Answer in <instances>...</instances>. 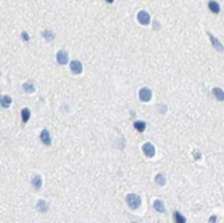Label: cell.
<instances>
[{"instance_id":"cell-1","label":"cell","mask_w":224,"mask_h":223,"mask_svg":"<svg viewBox=\"0 0 224 223\" xmlns=\"http://www.w3.org/2000/svg\"><path fill=\"white\" fill-rule=\"evenodd\" d=\"M126 203H127V206H129L130 208L136 210V208H138V207L141 206V199H140L138 195L129 194V195H126Z\"/></svg>"},{"instance_id":"cell-2","label":"cell","mask_w":224,"mask_h":223,"mask_svg":"<svg viewBox=\"0 0 224 223\" xmlns=\"http://www.w3.org/2000/svg\"><path fill=\"white\" fill-rule=\"evenodd\" d=\"M137 19H138V22L141 24H149L150 23V15L148 14L146 11H140L138 14H137Z\"/></svg>"},{"instance_id":"cell-3","label":"cell","mask_w":224,"mask_h":223,"mask_svg":"<svg viewBox=\"0 0 224 223\" xmlns=\"http://www.w3.org/2000/svg\"><path fill=\"white\" fill-rule=\"evenodd\" d=\"M142 152H144L145 156L153 157L154 156V152H156V149H154V147L150 144V142H145V144L142 145Z\"/></svg>"},{"instance_id":"cell-4","label":"cell","mask_w":224,"mask_h":223,"mask_svg":"<svg viewBox=\"0 0 224 223\" xmlns=\"http://www.w3.org/2000/svg\"><path fill=\"white\" fill-rule=\"evenodd\" d=\"M150 98H152L150 89L144 88V89H141V90H140V100H141V101L148 102V101H150Z\"/></svg>"},{"instance_id":"cell-5","label":"cell","mask_w":224,"mask_h":223,"mask_svg":"<svg viewBox=\"0 0 224 223\" xmlns=\"http://www.w3.org/2000/svg\"><path fill=\"white\" fill-rule=\"evenodd\" d=\"M57 61H58L59 65H66L67 62H68V55H67V52L63 51V50H59V51L57 52Z\"/></svg>"},{"instance_id":"cell-6","label":"cell","mask_w":224,"mask_h":223,"mask_svg":"<svg viewBox=\"0 0 224 223\" xmlns=\"http://www.w3.org/2000/svg\"><path fill=\"white\" fill-rule=\"evenodd\" d=\"M70 69H71V73L74 74H81L82 73V63H81L79 61H73L70 63Z\"/></svg>"},{"instance_id":"cell-7","label":"cell","mask_w":224,"mask_h":223,"mask_svg":"<svg viewBox=\"0 0 224 223\" xmlns=\"http://www.w3.org/2000/svg\"><path fill=\"white\" fill-rule=\"evenodd\" d=\"M40 140H42V142L46 145L51 144V137H50V132L47 129H43L42 131V133H40Z\"/></svg>"},{"instance_id":"cell-8","label":"cell","mask_w":224,"mask_h":223,"mask_svg":"<svg viewBox=\"0 0 224 223\" xmlns=\"http://www.w3.org/2000/svg\"><path fill=\"white\" fill-rule=\"evenodd\" d=\"M11 97L10 95H0V106L2 108H8L11 105Z\"/></svg>"},{"instance_id":"cell-9","label":"cell","mask_w":224,"mask_h":223,"mask_svg":"<svg viewBox=\"0 0 224 223\" xmlns=\"http://www.w3.org/2000/svg\"><path fill=\"white\" fill-rule=\"evenodd\" d=\"M208 36H209V39H211V42H212V45H213V47L216 48L217 51H223V45L220 43L219 41H217L216 38L212 35V34H208Z\"/></svg>"},{"instance_id":"cell-10","label":"cell","mask_w":224,"mask_h":223,"mask_svg":"<svg viewBox=\"0 0 224 223\" xmlns=\"http://www.w3.org/2000/svg\"><path fill=\"white\" fill-rule=\"evenodd\" d=\"M208 7H209V10L215 12V14H219V11H220V5L217 4L215 0H211L209 3H208Z\"/></svg>"},{"instance_id":"cell-11","label":"cell","mask_w":224,"mask_h":223,"mask_svg":"<svg viewBox=\"0 0 224 223\" xmlns=\"http://www.w3.org/2000/svg\"><path fill=\"white\" fill-rule=\"evenodd\" d=\"M36 208H38V211L40 212H46L48 208V204L44 202V200H39L38 203H36Z\"/></svg>"},{"instance_id":"cell-12","label":"cell","mask_w":224,"mask_h":223,"mask_svg":"<svg viewBox=\"0 0 224 223\" xmlns=\"http://www.w3.org/2000/svg\"><path fill=\"white\" fill-rule=\"evenodd\" d=\"M153 207H154V210L158 211V212H164V211H165V206H164V203L161 202V200H154Z\"/></svg>"},{"instance_id":"cell-13","label":"cell","mask_w":224,"mask_h":223,"mask_svg":"<svg viewBox=\"0 0 224 223\" xmlns=\"http://www.w3.org/2000/svg\"><path fill=\"white\" fill-rule=\"evenodd\" d=\"M23 90L26 93H32V92H35V86H34L32 82H24L23 83Z\"/></svg>"},{"instance_id":"cell-14","label":"cell","mask_w":224,"mask_h":223,"mask_svg":"<svg viewBox=\"0 0 224 223\" xmlns=\"http://www.w3.org/2000/svg\"><path fill=\"white\" fill-rule=\"evenodd\" d=\"M212 93H213V95H215V97H216L219 101H223V100H224L223 90H222V89H220V88H215L213 90H212Z\"/></svg>"},{"instance_id":"cell-15","label":"cell","mask_w":224,"mask_h":223,"mask_svg":"<svg viewBox=\"0 0 224 223\" xmlns=\"http://www.w3.org/2000/svg\"><path fill=\"white\" fill-rule=\"evenodd\" d=\"M154 180H156V183L158 185H165L166 184V178L163 175V173H158L156 178H154Z\"/></svg>"},{"instance_id":"cell-16","label":"cell","mask_w":224,"mask_h":223,"mask_svg":"<svg viewBox=\"0 0 224 223\" xmlns=\"http://www.w3.org/2000/svg\"><path fill=\"white\" fill-rule=\"evenodd\" d=\"M173 218H175L176 223H186V219L179 211H175V214H173Z\"/></svg>"},{"instance_id":"cell-17","label":"cell","mask_w":224,"mask_h":223,"mask_svg":"<svg viewBox=\"0 0 224 223\" xmlns=\"http://www.w3.org/2000/svg\"><path fill=\"white\" fill-rule=\"evenodd\" d=\"M32 185L36 188V190L42 187V179H40L39 175H35V176L32 178Z\"/></svg>"},{"instance_id":"cell-18","label":"cell","mask_w":224,"mask_h":223,"mask_svg":"<svg viewBox=\"0 0 224 223\" xmlns=\"http://www.w3.org/2000/svg\"><path fill=\"white\" fill-rule=\"evenodd\" d=\"M42 35L44 36L46 41H52V39H54V32H52V31H50V30H44L42 32Z\"/></svg>"},{"instance_id":"cell-19","label":"cell","mask_w":224,"mask_h":223,"mask_svg":"<svg viewBox=\"0 0 224 223\" xmlns=\"http://www.w3.org/2000/svg\"><path fill=\"white\" fill-rule=\"evenodd\" d=\"M145 126H146V124L144 121H136L134 122V128L138 132H144L145 131Z\"/></svg>"},{"instance_id":"cell-20","label":"cell","mask_w":224,"mask_h":223,"mask_svg":"<svg viewBox=\"0 0 224 223\" xmlns=\"http://www.w3.org/2000/svg\"><path fill=\"white\" fill-rule=\"evenodd\" d=\"M30 110L27 109V108H24L23 110H21V118H23V122H27L30 120Z\"/></svg>"},{"instance_id":"cell-21","label":"cell","mask_w":224,"mask_h":223,"mask_svg":"<svg viewBox=\"0 0 224 223\" xmlns=\"http://www.w3.org/2000/svg\"><path fill=\"white\" fill-rule=\"evenodd\" d=\"M21 36H23V39H24V41H28V39H30L28 34H27L26 31H23V32H21Z\"/></svg>"},{"instance_id":"cell-22","label":"cell","mask_w":224,"mask_h":223,"mask_svg":"<svg viewBox=\"0 0 224 223\" xmlns=\"http://www.w3.org/2000/svg\"><path fill=\"white\" fill-rule=\"evenodd\" d=\"M208 223H216V216H211L209 221H208Z\"/></svg>"},{"instance_id":"cell-23","label":"cell","mask_w":224,"mask_h":223,"mask_svg":"<svg viewBox=\"0 0 224 223\" xmlns=\"http://www.w3.org/2000/svg\"><path fill=\"white\" fill-rule=\"evenodd\" d=\"M106 2H107V3H113L114 0H106Z\"/></svg>"}]
</instances>
